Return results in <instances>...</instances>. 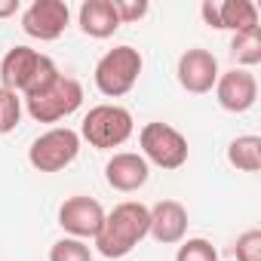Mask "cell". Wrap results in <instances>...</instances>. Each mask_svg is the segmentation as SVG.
I'll list each match as a JSON object with an SVG mask.
<instances>
[{"label":"cell","mask_w":261,"mask_h":261,"mask_svg":"<svg viewBox=\"0 0 261 261\" xmlns=\"http://www.w3.org/2000/svg\"><path fill=\"white\" fill-rule=\"evenodd\" d=\"M215 98L224 111L230 114H246L258 101V80L246 68H230L221 71L215 80Z\"/></svg>","instance_id":"7c38bea8"},{"label":"cell","mask_w":261,"mask_h":261,"mask_svg":"<svg viewBox=\"0 0 261 261\" xmlns=\"http://www.w3.org/2000/svg\"><path fill=\"white\" fill-rule=\"evenodd\" d=\"M77 25L92 40H108L120 31V16L114 0H86L77 13Z\"/></svg>","instance_id":"9a60e30c"},{"label":"cell","mask_w":261,"mask_h":261,"mask_svg":"<svg viewBox=\"0 0 261 261\" xmlns=\"http://www.w3.org/2000/svg\"><path fill=\"white\" fill-rule=\"evenodd\" d=\"M200 16L215 31H249L258 28V7L252 0H206L200 7Z\"/></svg>","instance_id":"8fae6325"},{"label":"cell","mask_w":261,"mask_h":261,"mask_svg":"<svg viewBox=\"0 0 261 261\" xmlns=\"http://www.w3.org/2000/svg\"><path fill=\"white\" fill-rule=\"evenodd\" d=\"M19 10H22L19 0H0V19H10V16H16Z\"/></svg>","instance_id":"603a6c76"},{"label":"cell","mask_w":261,"mask_h":261,"mask_svg":"<svg viewBox=\"0 0 261 261\" xmlns=\"http://www.w3.org/2000/svg\"><path fill=\"white\" fill-rule=\"evenodd\" d=\"M80 105H83V86H80V80H74L68 74H62L40 95L25 98V111L37 123H59V120L71 117L74 111H80Z\"/></svg>","instance_id":"52a82bcc"},{"label":"cell","mask_w":261,"mask_h":261,"mask_svg":"<svg viewBox=\"0 0 261 261\" xmlns=\"http://www.w3.org/2000/svg\"><path fill=\"white\" fill-rule=\"evenodd\" d=\"M49 261H92V249L86 240H74V237H62L53 243L49 249Z\"/></svg>","instance_id":"d6986e66"},{"label":"cell","mask_w":261,"mask_h":261,"mask_svg":"<svg viewBox=\"0 0 261 261\" xmlns=\"http://www.w3.org/2000/svg\"><path fill=\"white\" fill-rule=\"evenodd\" d=\"M142 68H145V59L136 46L129 43H120L114 49H108L98 62H95V86L101 95L108 98H120L126 92H133V86L139 83L142 77Z\"/></svg>","instance_id":"277c9868"},{"label":"cell","mask_w":261,"mask_h":261,"mask_svg":"<svg viewBox=\"0 0 261 261\" xmlns=\"http://www.w3.org/2000/svg\"><path fill=\"white\" fill-rule=\"evenodd\" d=\"M175 261H218V252L209 240L188 237V240H181V246L175 252Z\"/></svg>","instance_id":"ffe728a7"},{"label":"cell","mask_w":261,"mask_h":261,"mask_svg":"<svg viewBox=\"0 0 261 261\" xmlns=\"http://www.w3.org/2000/svg\"><path fill=\"white\" fill-rule=\"evenodd\" d=\"M230 56L237 59V68H246V71L255 68V65L261 62V25L233 34V40H230Z\"/></svg>","instance_id":"e0dca14e"},{"label":"cell","mask_w":261,"mask_h":261,"mask_svg":"<svg viewBox=\"0 0 261 261\" xmlns=\"http://www.w3.org/2000/svg\"><path fill=\"white\" fill-rule=\"evenodd\" d=\"M233 255L237 261H261V230L258 227L243 230L233 243Z\"/></svg>","instance_id":"44dd1931"},{"label":"cell","mask_w":261,"mask_h":261,"mask_svg":"<svg viewBox=\"0 0 261 261\" xmlns=\"http://www.w3.org/2000/svg\"><path fill=\"white\" fill-rule=\"evenodd\" d=\"M117 7V16H120V25H133V22H142L151 10L148 0H114Z\"/></svg>","instance_id":"7402d4cb"},{"label":"cell","mask_w":261,"mask_h":261,"mask_svg":"<svg viewBox=\"0 0 261 261\" xmlns=\"http://www.w3.org/2000/svg\"><path fill=\"white\" fill-rule=\"evenodd\" d=\"M227 163L240 172H258L261 169V139L258 136H237L227 145Z\"/></svg>","instance_id":"2e32d148"},{"label":"cell","mask_w":261,"mask_h":261,"mask_svg":"<svg viewBox=\"0 0 261 261\" xmlns=\"http://www.w3.org/2000/svg\"><path fill=\"white\" fill-rule=\"evenodd\" d=\"M151 178V166L142 154L133 151H117L108 163H105V181L120 191V194H133L139 188H145Z\"/></svg>","instance_id":"4fadbf2b"},{"label":"cell","mask_w":261,"mask_h":261,"mask_svg":"<svg viewBox=\"0 0 261 261\" xmlns=\"http://www.w3.org/2000/svg\"><path fill=\"white\" fill-rule=\"evenodd\" d=\"M80 154V133L71 126H53L28 148V163L37 172H62Z\"/></svg>","instance_id":"8992f818"},{"label":"cell","mask_w":261,"mask_h":261,"mask_svg":"<svg viewBox=\"0 0 261 261\" xmlns=\"http://www.w3.org/2000/svg\"><path fill=\"white\" fill-rule=\"evenodd\" d=\"M148 224H151V209L139 200H123L117 203L111 212H105V224L95 233V249L101 258H126L145 237H148Z\"/></svg>","instance_id":"6da1fadb"},{"label":"cell","mask_w":261,"mask_h":261,"mask_svg":"<svg viewBox=\"0 0 261 261\" xmlns=\"http://www.w3.org/2000/svg\"><path fill=\"white\" fill-rule=\"evenodd\" d=\"M71 22V7L65 0H34L22 13V31L40 43L59 40Z\"/></svg>","instance_id":"ba28073f"},{"label":"cell","mask_w":261,"mask_h":261,"mask_svg":"<svg viewBox=\"0 0 261 261\" xmlns=\"http://www.w3.org/2000/svg\"><path fill=\"white\" fill-rule=\"evenodd\" d=\"M22 111H25L22 95H19V92H13V89H4V86H0V136L13 133V129L19 126Z\"/></svg>","instance_id":"ac0fdd59"},{"label":"cell","mask_w":261,"mask_h":261,"mask_svg":"<svg viewBox=\"0 0 261 261\" xmlns=\"http://www.w3.org/2000/svg\"><path fill=\"white\" fill-rule=\"evenodd\" d=\"M139 145H142V157L148 160V166L154 163V166H160V169H166V172L181 169V166L188 163V154H191L188 139L178 133L175 126L160 123V120L142 126Z\"/></svg>","instance_id":"5b68a950"},{"label":"cell","mask_w":261,"mask_h":261,"mask_svg":"<svg viewBox=\"0 0 261 261\" xmlns=\"http://www.w3.org/2000/svg\"><path fill=\"white\" fill-rule=\"evenodd\" d=\"M136 129V120H133V111L123 108V105H95L89 108V114L83 117L80 123V142H89L92 148L98 151H111V148H120L129 142Z\"/></svg>","instance_id":"3957f363"},{"label":"cell","mask_w":261,"mask_h":261,"mask_svg":"<svg viewBox=\"0 0 261 261\" xmlns=\"http://www.w3.org/2000/svg\"><path fill=\"white\" fill-rule=\"evenodd\" d=\"M218 59L209 53V49H185L178 56V65H175V77H178V86L185 92H194V95H206L215 89V80H218Z\"/></svg>","instance_id":"30bf717a"},{"label":"cell","mask_w":261,"mask_h":261,"mask_svg":"<svg viewBox=\"0 0 261 261\" xmlns=\"http://www.w3.org/2000/svg\"><path fill=\"white\" fill-rule=\"evenodd\" d=\"M62 77V71L56 68V62L25 43L13 46L4 62H0V86L4 89H13L25 98H34L40 95L43 89H49L56 80Z\"/></svg>","instance_id":"7a4b0ae2"},{"label":"cell","mask_w":261,"mask_h":261,"mask_svg":"<svg viewBox=\"0 0 261 261\" xmlns=\"http://www.w3.org/2000/svg\"><path fill=\"white\" fill-rule=\"evenodd\" d=\"M105 224V209L95 197H68L59 206V227L74 240H95V233Z\"/></svg>","instance_id":"9c48e42d"},{"label":"cell","mask_w":261,"mask_h":261,"mask_svg":"<svg viewBox=\"0 0 261 261\" xmlns=\"http://www.w3.org/2000/svg\"><path fill=\"white\" fill-rule=\"evenodd\" d=\"M185 233H188V209L178 200H160L151 209L148 237L160 246H175L185 240Z\"/></svg>","instance_id":"5bb4252c"}]
</instances>
